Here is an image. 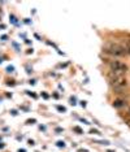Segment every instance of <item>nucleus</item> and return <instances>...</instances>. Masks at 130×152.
Here are the masks:
<instances>
[{
  "instance_id": "3",
  "label": "nucleus",
  "mask_w": 130,
  "mask_h": 152,
  "mask_svg": "<svg viewBox=\"0 0 130 152\" xmlns=\"http://www.w3.org/2000/svg\"><path fill=\"white\" fill-rule=\"evenodd\" d=\"M109 68H111V70L120 72V73H124V74H126V72H128V65L117 60L109 61Z\"/></svg>"
},
{
  "instance_id": "4",
  "label": "nucleus",
  "mask_w": 130,
  "mask_h": 152,
  "mask_svg": "<svg viewBox=\"0 0 130 152\" xmlns=\"http://www.w3.org/2000/svg\"><path fill=\"white\" fill-rule=\"evenodd\" d=\"M129 104L125 102V100H122V99H116L115 102H113V107L115 108H118V109H122V108H126Z\"/></svg>"
},
{
  "instance_id": "1",
  "label": "nucleus",
  "mask_w": 130,
  "mask_h": 152,
  "mask_svg": "<svg viewBox=\"0 0 130 152\" xmlns=\"http://www.w3.org/2000/svg\"><path fill=\"white\" fill-rule=\"evenodd\" d=\"M109 83H111L113 91L116 92H121L126 86H128V81H126V77H118V78H115V79H109Z\"/></svg>"
},
{
  "instance_id": "6",
  "label": "nucleus",
  "mask_w": 130,
  "mask_h": 152,
  "mask_svg": "<svg viewBox=\"0 0 130 152\" xmlns=\"http://www.w3.org/2000/svg\"><path fill=\"white\" fill-rule=\"evenodd\" d=\"M124 117H125V120L128 121V124H130V105H128L125 108V115H124Z\"/></svg>"
},
{
  "instance_id": "5",
  "label": "nucleus",
  "mask_w": 130,
  "mask_h": 152,
  "mask_svg": "<svg viewBox=\"0 0 130 152\" xmlns=\"http://www.w3.org/2000/svg\"><path fill=\"white\" fill-rule=\"evenodd\" d=\"M121 46L124 47V50H125L126 55H130V39H126V40H124Z\"/></svg>"
},
{
  "instance_id": "7",
  "label": "nucleus",
  "mask_w": 130,
  "mask_h": 152,
  "mask_svg": "<svg viewBox=\"0 0 130 152\" xmlns=\"http://www.w3.org/2000/svg\"><path fill=\"white\" fill-rule=\"evenodd\" d=\"M129 126H130V124H129Z\"/></svg>"
},
{
  "instance_id": "2",
  "label": "nucleus",
  "mask_w": 130,
  "mask_h": 152,
  "mask_svg": "<svg viewBox=\"0 0 130 152\" xmlns=\"http://www.w3.org/2000/svg\"><path fill=\"white\" fill-rule=\"evenodd\" d=\"M105 51L111 55H115V56H125L126 52L124 50V47L118 43H109L105 46Z\"/></svg>"
}]
</instances>
